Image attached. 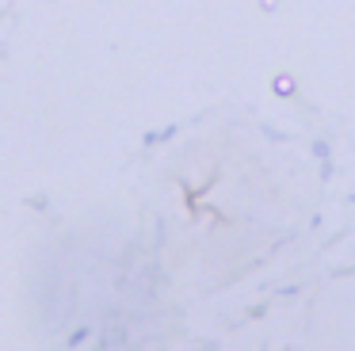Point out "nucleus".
I'll use <instances>...</instances> for the list:
<instances>
[{"label": "nucleus", "mask_w": 355, "mask_h": 351, "mask_svg": "<svg viewBox=\"0 0 355 351\" xmlns=\"http://www.w3.org/2000/svg\"><path fill=\"white\" fill-rule=\"evenodd\" d=\"M275 92H279V96H291V92H294V84L286 80V76H279V80H275Z\"/></svg>", "instance_id": "f257e3e1"}]
</instances>
